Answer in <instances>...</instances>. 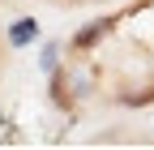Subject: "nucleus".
<instances>
[{
	"instance_id": "1",
	"label": "nucleus",
	"mask_w": 154,
	"mask_h": 150,
	"mask_svg": "<svg viewBox=\"0 0 154 150\" xmlns=\"http://www.w3.org/2000/svg\"><path fill=\"white\" fill-rule=\"evenodd\" d=\"M111 26H116L111 17H103V22H90V26H86V30L73 39V47H90V43H99V39H103V34H107Z\"/></svg>"
},
{
	"instance_id": "2",
	"label": "nucleus",
	"mask_w": 154,
	"mask_h": 150,
	"mask_svg": "<svg viewBox=\"0 0 154 150\" xmlns=\"http://www.w3.org/2000/svg\"><path fill=\"white\" fill-rule=\"evenodd\" d=\"M34 30H38V26L30 22V17H22V22L13 26V34H9V39H13V47H22V43H30V39H34Z\"/></svg>"
}]
</instances>
